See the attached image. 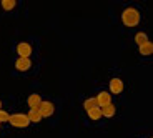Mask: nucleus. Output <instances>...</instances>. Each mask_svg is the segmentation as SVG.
<instances>
[{
  "label": "nucleus",
  "instance_id": "4",
  "mask_svg": "<svg viewBox=\"0 0 153 138\" xmlns=\"http://www.w3.org/2000/svg\"><path fill=\"white\" fill-rule=\"evenodd\" d=\"M17 53H19V57H22V58H28L30 53H32V45L27 43V42L19 43V45H17Z\"/></svg>",
  "mask_w": 153,
  "mask_h": 138
},
{
  "label": "nucleus",
  "instance_id": "5",
  "mask_svg": "<svg viewBox=\"0 0 153 138\" xmlns=\"http://www.w3.org/2000/svg\"><path fill=\"white\" fill-rule=\"evenodd\" d=\"M30 67H32L30 58H22V57L17 58V62H15V68L19 70V72H25V70H28Z\"/></svg>",
  "mask_w": 153,
  "mask_h": 138
},
{
  "label": "nucleus",
  "instance_id": "8",
  "mask_svg": "<svg viewBox=\"0 0 153 138\" xmlns=\"http://www.w3.org/2000/svg\"><path fill=\"white\" fill-rule=\"evenodd\" d=\"M100 110H102V116L111 118V116L115 115L117 108H115V105H113V103H108V105H105V107H100Z\"/></svg>",
  "mask_w": 153,
  "mask_h": 138
},
{
  "label": "nucleus",
  "instance_id": "7",
  "mask_svg": "<svg viewBox=\"0 0 153 138\" xmlns=\"http://www.w3.org/2000/svg\"><path fill=\"white\" fill-rule=\"evenodd\" d=\"M97 102H98V107H105V105L111 103V93L108 92H100L98 96H95Z\"/></svg>",
  "mask_w": 153,
  "mask_h": 138
},
{
  "label": "nucleus",
  "instance_id": "1",
  "mask_svg": "<svg viewBox=\"0 0 153 138\" xmlns=\"http://www.w3.org/2000/svg\"><path fill=\"white\" fill-rule=\"evenodd\" d=\"M122 22L126 27H137L140 23V12L133 7H128L122 12Z\"/></svg>",
  "mask_w": 153,
  "mask_h": 138
},
{
  "label": "nucleus",
  "instance_id": "2",
  "mask_svg": "<svg viewBox=\"0 0 153 138\" xmlns=\"http://www.w3.org/2000/svg\"><path fill=\"white\" fill-rule=\"evenodd\" d=\"M8 122L17 128H25V127L30 125V120H28V116L25 115V113H13V115H10V120H8Z\"/></svg>",
  "mask_w": 153,
  "mask_h": 138
},
{
  "label": "nucleus",
  "instance_id": "11",
  "mask_svg": "<svg viewBox=\"0 0 153 138\" xmlns=\"http://www.w3.org/2000/svg\"><path fill=\"white\" fill-rule=\"evenodd\" d=\"M140 53L145 55V57H146V55H152L153 53V43L150 42V40L146 43H143V45H140Z\"/></svg>",
  "mask_w": 153,
  "mask_h": 138
},
{
  "label": "nucleus",
  "instance_id": "6",
  "mask_svg": "<svg viewBox=\"0 0 153 138\" xmlns=\"http://www.w3.org/2000/svg\"><path fill=\"white\" fill-rule=\"evenodd\" d=\"M110 92L115 93V95H118V93L123 92V82L120 78H111L110 80Z\"/></svg>",
  "mask_w": 153,
  "mask_h": 138
},
{
  "label": "nucleus",
  "instance_id": "12",
  "mask_svg": "<svg viewBox=\"0 0 153 138\" xmlns=\"http://www.w3.org/2000/svg\"><path fill=\"white\" fill-rule=\"evenodd\" d=\"M83 107H85V110H92V108H97L98 107V102H97V98L95 96H93V98H87L83 102Z\"/></svg>",
  "mask_w": 153,
  "mask_h": 138
},
{
  "label": "nucleus",
  "instance_id": "16",
  "mask_svg": "<svg viewBox=\"0 0 153 138\" xmlns=\"http://www.w3.org/2000/svg\"><path fill=\"white\" fill-rule=\"evenodd\" d=\"M8 120H10V115H8L7 111L0 110V123H4V122H8Z\"/></svg>",
  "mask_w": 153,
  "mask_h": 138
},
{
  "label": "nucleus",
  "instance_id": "13",
  "mask_svg": "<svg viewBox=\"0 0 153 138\" xmlns=\"http://www.w3.org/2000/svg\"><path fill=\"white\" fill-rule=\"evenodd\" d=\"M135 42L138 43V47H140V45H143V43H146V42H148V35H146L145 32H138V33L135 35Z\"/></svg>",
  "mask_w": 153,
  "mask_h": 138
},
{
  "label": "nucleus",
  "instance_id": "17",
  "mask_svg": "<svg viewBox=\"0 0 153 138\" xmlns=\"http://www.w3.org/2000/svg\"><path fill=\"white\" fill-rule=\"evenodd\" d=\"M0 110H2V100H0Z\"/></svg>",
  "mask_w": 153,
  "mask_h": 138
},
{
  "label": "nucleus",
  "instance_id": "15",
  "mask_svg": "<svg viewBox=\"0 0 153 138\" xmlns=\"http://www.w3.org/2000/svg\"><path fill=\"white\" fill-rule=\"evenodd\" d=\"M15 0H2V7L5 8V10H12V8L15 7Z\"/></svg>",
  "mask_w": 153,
  "mask_h": 138
},
{
  "label": "nucleus",
  "instance_id": "14",
  "mask_svg": "<svg viewBox=\"0 0 153 138\" xmlns=\"http://www.w3.org/2000/svg\"><path fill=\"white\" fill-rule=\"evenodd\" d=\"M88 116H90L92 120H100V118H102V110H100V107L88 110Z\"/></svg>",
  "mask_w": 153,
  "mask_h": 138
},
{
  "label": "nucleus",
  "instance_id": "10",
  "mask_svg": "<svg viewBox=\"0 0 153 138\" xmlns=\"http://www.w3.org/2000/svg\"><path fill=\"white\" fill-rule=\"evenodd\" d=\"M28 120L33 123H38L40 120H42V115H40V111H38V108H30V111L27 113Z\"/></svg>",
  "mask_w": 153,
  "mask_h": 138
},
{
  "label": "nucleus",
  "instance_id": "3",
  "mask_svg": "<svg viewBox=\"0 0 153 138\" xmlns=\"http://www.w3.org/2000/svg\"><path fill=\"white\" fill-rule=\"evenodd\" d=\"M38 111H40V115L43 116H50V115H53V111H55V107L52 102H42L40 103V107H38Z\"/></svg>",
  "mask_w": 153,
  "mask_h": 138
},
{
  "label": "nucleus",
  "instance_id": "9",
  "mask_svg": "<svg viewBox=\"0 0 153 138\" xmlns=\"http://www.w3.org/2000/svg\"><path fill=\"white\" fill-rule=\"evenodd\" d=\"M27 103L30 108H38L40 107V103H42V98H40V95L38 93H33V95H30L27 98Z\"/></svg>",
  "mask_w": 153,
  "mask_h": 138
}]
</instances>
